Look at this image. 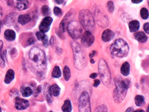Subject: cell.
<instances>
[{"instance_id":"36","label":"cell","mask_w":149,"mask_h":112,"mask_svg":"<svg viewBox=\"0 0 149 112\" xmlns=\"http://www.w3.org/2000/svg\"><path fill=\"white\" fill-rule=\"evenodd\" d=\"M55 2L58 4H61L63 3V1H64V0H55Z\"/></svg>"},{"instance_id":"4","label":"cell","mask_w":149,"mask_h":112,"mask_svg":"<svg viewBox=\"0 0 149 112\" xmlns=\"http://www.w3.org/2000/svg\"><path fill=\"white\" fill-rule=\"evenodd\" d=\"M29 58L36 66L41 68L46 64V57L43 51L37 47H34L29 52Z\"/></svg>"},{"instance_id":"39","label":"cell","mask_w":149,"mask_h":112,"mask_svg":"<svg viewBox=\"0 0 149 112\" xmlns=\"http://www.w3.org/2000/svg\"><path fill=\"white\" fill-rule=\"evenodd\" d=\"M91 64H94L95 61L93 60V59H91Z\"/></svg>"},{"instance_id":"40","label":"cell","mask_w":149,"mask_h":112,"mask_svg":"<svg viewBox=\"0 0 149 112\" xmlns=\"http://www.w3.org/2000/svg\"><path fill=\"white\" fill-rule=\"evenodd\" d=\"M136 111H144L142 110V109H137Z\"/></svg>"},{"instance_id":"12","label":"cell","mask_w":149,"mask_h":112,"mask_svg":"<svg viewBox=\"0 0 149 112\" xmlns=\"http://www.w3.org/2000/svg\"><path fill=\"white\" fill-rule=\"evenodd\" d=\"M114 37V33L111 30H104L103 33L102 34V40L105 42H108V41L112 40Z\"/></svg>"},{"instance_id":"29","label":"cell","mask_w":149,"mask_h":112,"mask_svg":"<svg viewBox=\"0 0 149 112\" xmlns=\"http://www.w3.org/2000/svg\"><path fill=\"white\" fill-rule=\"evenodd\" d=\"M107 7H108V10L110 13H112L114 11V3L111 1H108L107 3Z\"/></svg>"},{"instance_id":"2","label":"cell","mask_w":149,"mask_h":112,"mask_svg":"<svg viewBox=\"0 0 149 112\" xmlns=\"http://www.w3.org/2000/svg\"><path fill=\"white\" fill-rule=\"evenodd\" d=\"M129 83H130L127 79H118L115 81L116 89L114 91L113 98L117 103L121 102L125 98Z\"/></svg>"},{"instance_id":"38","label":"cell","mask_w":149,"mask_h":112,"mask_svg":"<svg viewBox=\"0 0 149 112\" xmlns=\"http://www.w3.org/2000/svg\"><path fill=\"white\" fill-rule=\"evenodd\" d=\"M134 110L133 109V108H128V109H126V112H128V111H133Z\"/></svg>"},{"instance_id":"3","label":"cell","mask_w":149,"mask_h":112,"mask_svg":"<svg viewBox=\"0 0 149 112\" xmlns=\"http://www.w3.org/2000/svg\"><path fill=\"white\" fill-rule=\"evenodd\" d=\"M129 47L125 40L123 39H118L114 41L111 47V53L118 58L125 57L128 54Z\"/></svg>"},{"instance_id":"13","label":"cell","mask_w":149,"mask_h":112,"mask_svg":"<svg viewBox=\"0 0 149 112\" xmlns=\"http://www.w3.org/2000/svg\"><path fill=\"white\" fill-rule=\"evenodd\" d=\"M134 37H135V39L137 41H138L141 43L146 42L148 39L146 34L143 32V31H139V32L135 33V35H134Z\"/></svg>"},{"instance_id":"7","label":"cell","mask_w":149,"mask_h":112,"mask_svg":"<svg viewBox=\"0 0 149 112\" xmlns=\"http://www.w3.org/2000/svg\"><path fill=\"white\" fill-rule=\"evenodd\" d=\"M67 30L68 33L74 40H78L82 35V26L79 23L76 21L70 22L68 24Z\"/></svg>"},{"instance_id":"41","label":"cell","mask_w":149,"mask_h":112,"mask_svg":"<svg viewBox=\"0 0 149 112\" xmlns=\"http://www.w3.org/2000/svg\"><path fill=\"white\" fill-rule=\"evenodd\" d=\"M147 111H148V112H149V106H148V108H147Z\"/></svg>"},{"instance_id":"34","label":"cell","mask_w":149,"mask_h":112,"mask_svg":"<svg viewBox=\"0 0 149 112\" xmlns=\"http://www.w3.org/2000/svg\"><path fill=\"white\" fill-rule=\"evenodd\" d=\"M97 77V74H96V73H93V74H91V75H90V77L93 79L96 78Z\"/></svg>"},{"instance_id":"9","label":"cell","mask_w":149,"mask_h":112,"mask_svg":"<svg viewBox=\"0 0 149 112\" xmlns=\"http://www.w3.org/2000/svg\"><path fill=\"white\" fill-rule=\"evenodd\" d=\"M95 41V38L93 36L91 31H86L83 34L82 37V45L85 47H89L91 46Z\"/></svg>"},{"instance_id":"17","label":"cell","mask_w":149,"mask_h":112,"mask_svg":"<svg viewBox=\"0 0 149 112\" xmlns=\"http://www.w3.org/2000/svg\"><path fill=\"white\" fill-rule=\"evenodd\" d=\"M4 36H5V38L7 40H8L9 41H12L14 40V39H15L16 33L13 30H7L5 31Z\"/></svg>"},{"instance_id":"21","label":"cell","mask_w":149,"mask_h":112,"mask_svg":"<svg viewBox=\"0 0 149 112\" xmlns=\"http://www.w3.org/2000/svg\"><path fill=\"white\" fill-rule=\"evenodd\" d=\"M120 71L122 74L124 75V76H127L129 74V71H130V66L128 62H124L121 66Z\"/></svg>"},{"instance_id":"20","label":"cell","mask_w":149,"mask_h":112,"mask_svg":"<svg viewBox=\"0 0 149 112\" xmlns=\"http://www.w3.org/2000/svg\"><path fill=\"white\" fill-rule=\"evenodd\" d=\"M31 20V17L28 14H21L19 16L18 22L22 25H24V24L28 23Z\"/></svg>"},{"instance_id":"28","label":"cell","mask_w":149,"mask_h":112,"mask_svg":"<svg viewBox=\"0 0 149 112\" xmlns=\"http://www.w3.org/2000/svg\"><path fill=\"white\" fill-rule=\"evenodd\" d=\"M141 16L143 19H147L148 18V11L146 8H142L141 10Z\"/></svg>"},{"instance_id":"16","label":"cell","mask_w":149,"mask_h":112,"mask_svg":"<svg viewBox=\"0 0 149 112\" xmlns=\"http://www.w3.org/2000/svg\"><path fill=\"white\" fill-rule=\"evenodd\" d=\"M60 87L56 84L51 85L49 87V93L53 96H58L60 94Z\"/></svg>"},{"instance_id":"15","label":"cell","mask_w":149,"mask_h":112,"mask_svg":"<svg viewBox=\"0 0 149 112\" xmlns=\"http://www.w3.org/2000/svg\"><path fill=\"white\" fill-rule=\"evenodd\" d=\"M36 37L39 40L43 42V45L45 47H47V43H48V38L47 36L45 35V34L42 32V31H38V32L36 33Z\"/></svg>"},{"instance_id":"27","label":"cell","mask_w":149,"mask_h":112,"mask_svg":"<svg viewBox=\"0 0 149 112\" xmlns=\"http://www.w3.org/2000/svg\"><path fill=\"white\" fill-rule=\"evenodd\" d=\"M41 13H42L43 15L45 16H47L49 15L51 13L49 7L47 5H43L42 7H41Z\"/></svg>"},{"instance_id":"22","label":"cell","mask_w":149,"mask_h":112,"mask_svg":"<svg viewBox=\"0 0 149 112\" xmlns=\"http://www.w3.org/2000/svg\"><path fill=\"white\" fill-rule=\"evenodd\" d=\"M62 110L64 112H70L72 111V104L69 100H66L62 107Z\"/></svg>"},{"instance_id":"8","label":"cell","mask_w":149,"mask_h":112,"mask_svg":"<svg viewBox=\"0 0 149 112\" xmlns=\"http://www.w3.org/2000/svg\"><path fill=\"white\" fill-rule=\"evenodd\" d=\"M79 111L80 112H90V101L89 94L86 92H84L81 94L79 99Z\"/></svg>"},{"instance_id":"25","label":"cell","mask_w":149,"mask_h":112,"mask_svg":"<svg viewBox=\"0 0 149 112\" xmlns=\"http://www.w3.org/2000/svg\"><path fill=\"white\" fill-rule=\"evenodd\" d=\"M135 104L137 106H141L145 103V98L141 95H137L135 98Z\"/></svg>"},{"instance_id":"14","label":"cell","mask_w":149,"mask_h":112,"mask_svg":"<svg viewBox=\"0 0 149 112\" xmlns=\"http://www.w3.org/2000/svg\"><path fill=\"white\" fill-rule=\"evenodd\" d=\"M28 1L27 0H17L16 7L19 10L23 11L28 8Z\"/></svg>"},{"instance_id":"11","label":"cell","mask_w":149,"mask_h":112,"mask_svg":"<svg viewBox=\"0 0 149 112\" xmlns=\"http://www.w3.org/2000/svg\"><path fill=\"white\" fill-rule=\"evenodd\" d=\"M29 106V102L26 100L22 99L20 98H16L15 99V104H14V107L18 110H23L28 108Z\"/></svg>"},{"instance_id":"26","label":"cell","mask_w":149,"mask_h":112,"mask_svg":"<svg viewBox=\"0 0 149 112\" xmlns=\"http://www.w3.org/2000/svg\"><path fill=\"white\" fill-rule=\"evenodd\" d=\"M61 76V71L58 66H55L52 72V77L54 78H58Z\"/></svg>"},{"instance_id":"37","label":"cell","mask_w":149,"mask_h":112,"mask_svg":"<svg viewBox=\"0 0 149 112\" xmlns=\"http://www.w3.org/2000/svg\"><path fill=\"white\" fill-rule=\"evenodd\" d=\"M95 54H96V52H95V51H93V53H91V54L89 55V57H91V58L92 57H94V56H95Z\"/></svg>"},{"instance_id":"1","label":"cell","mask_w":149,"mask_h":112,"mask_svg":"<svg viewBox=\"0 0 149 112\" xmlns=\"http://www.w3.org/2000/svg\"><path fill=\"white\" fill-rule=\"evenodd\" d=\"M71 47L74 53V62L75 67L78 70H82L86 66L87 60L85 51L81 46L75 41L71 43Z\"/></svg>"},{"instance_id":"19","label":"cell","mask_w":149,"mask_h":112,"mask_svg":"<svg viewBox=\"0 0 149 112\" xmlns=\"http://www.w3.org/2000/svg\"><path fill=\"white\" fill-rule=\"evenodd\" d=\"M139 27L140 24L137 20H132L129 24V28L131 32H136L139 29Z\"/></svg>"},{"instance_id":"23","label":"cell","mask_w":149,"mask_h":112,"mask_svg":"<svg viewBox=\"0 0 149 112\" xmlns=\"http://www.w3.org/2000/svg\"><path fill=\"white\" fill-rule=\"evenodd\" d=\"M21 92H22V95L23 96L28 97L32 94L33 91L30 87H24V88H23L21 90Z\"/></svg>"},{"instance_id":"10","label":"cell","mask_w":149,"mask_h":112,"mask_svg":"<svg viewBox=\"0 0 149 112\" xmlns=\"http://www.w3.org/2000/svg\"><path fill=\"white\" fill-rule=\"evenodd\" d=\"M53 22V18L51 16H45V18H43V20L41 21L39 28L40 30L43 33H46L49 30L50 26Z\"/></svg>"},{"instance_id":"30","label":"cell","mask_w":149,"mask_h":112,"mask_svg":"<svg viewBox=\"0 0 149 112\" xmlns=\"http://www.w3.org/2000/svg\"><path fill=\"white\" fill-rule=\"evenodd\" d=\"M53 11H54V14L56 16H60L62 14V10H61L59 7H55L54 9H53Z\"/></svg>"},{"instance_id":"33","label":"cell","mask_w":149,"mask_h":112,"mask_svg":"<svg viewBox=\"0 0 149 112\" xmlns=\"http://www.w3.org/2000/svg\"><path fill=\"white\" fill-rule=\"evenodd\" d=\"M100 83H101V81H100L99 80H98V79L95 80V81H94V84H93V86H94L95 87H98L99 85H100Z\"/></svg>"},{"instance_id":"31","label":"cell","mask_w":149,"mask_h":112,"mask_svg":"<svg viewBox=\"0 0 149 112\" xmlns=\"http://www.w3.org/2000/svg\"><path fill=\"white\" fill-rule=\"evenodd\" d=\"M107 108L105 106H100L95 109V111H106Z\"/></svg>"},{"instance_id":"6","label":"cell","mask_w":149,"mask_h":112,"mask_svg":"<svg viewBox=\"0 0 149 112\" xmlns=\"http://www.w3.org/2000/svg\"><path fill=\"white\" fill-rule=\"evenodd\" d=\"M98 70L100 77L103 84L105 85H109L111 80V72H110L108 65L104 59L100 60L98 65Z\"/></svg>"},{"instance_id":"5","label":"cell","mask_w":149,"mask_h":112,"mask_svg":"<svg viewBox=\"0 0 149 112\" xmlns=\"http://www.w3.org/2000/svg\"><path fill=\"white\" fill-rule=\"evenodd\" d=\"M79 19L82 25L86 31H91L95 28V20L92 13L89 10H82L80 12Z\"/></svg>"},{"instance_id":"35","label":"cell","mask_w":149,"mask_h":112,"mask_svg":"<svg viewBox=\"0 0 149 112\" xmlns=\"http://www.w3.org/2000/svg\"><path fill=\"white\" fill-rule=\"evenodd\" d=\"M131 1L133 3H139L141 2H142L143 0H131Z\"/></svg>"},{"instance_id":"32","label":"cell","mask_w":149,"mask_h":112,"mask_svg":"<svg viewBox=\"0 0 149 112\" xmlns=\"http://www.w3.org/2000/svg\"><path fill=\"white\" fill-rule=\"evenodd\" d=\"M143 28H144V30H145V31L146 33H149V23H146L145 24H144Z\"/></svg>"},{"instance_id":"18","label":"cell","mask_w":149,"mask_h":112,"mask_svg":"<svg viewBox=\"0 0 149 112\" xmlns=\"http://www.w3.org/2000/svg\"><path fill=\"white\" fill-rule=\"evenodd\" d=\"M14 77V72L13 70H9L7 72L5 77L4 82L6 84H9L10 83L13 81Z\"/></svg>"},{"instance_id":"24","label":"cell","mask_w":149,"mask_h":112,"mask_svg":"<svg viewBox=\"0 0 149 112\" xmlns=\"http://www.w3.org/2000/svg\"><path fill=\"white\" fill-rule=\"evenodd\" d=\"M63 73H64V77L65 81H68L70 79V76H71V73H70V68L66 66L63 70Z\"/></svg>"}]
</instances>
